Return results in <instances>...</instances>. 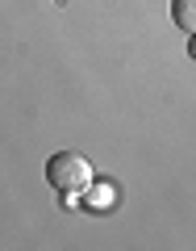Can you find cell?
I'll use <instances>...</instances> for the list:
<instances>
[{"label": "cell", "mask_w": 196, "mask_h": 251, "mask_svg": "<svg viewBox=\"0 0 196 251\" xmlns=\"http://www.w3.org/2000/svg\"><path fill=\"white\" fill-rule=\"evenodd\" d=\"M188 59L196 63V34H192V42H188Z\"/></svg>", "instance_id": "obj_4"}, {"label": "cell", "mask_w": 196, "mask_h": 251, "mask_svg": "<svg viewBox=\"0 0 196 251\" xmlns=\"http://www.w3.org/2000/svg\"><path fill=\"white\" fill-rule=\"evenodd\" d=\"M84 193H88V205L92 209H100V205H113V197H117V193H113V188H96V184H88V188H84Z\"/></svg>", "instance_id": "obj_3"}, {"label": "cell", "mask_w": 196, "mask_h": 251, "mask_svg": "<svg viewBox=\"0 0 196 251\" xmlns=\"http://www.w3.org/2000/svg\"><path fill=\"white\" fill-rule=\"evenodd\" d=\"M92 163L84 159L80 151H59L50 155V163H46V180H50L59 193H84V188L92 184Z\"/></svg>", "instance_id": "obj_1"}, {"label": "cell", "mask_w": 196, "mask_h": 251, "mask_svg": "<svg viewBox=\"0 0 196 251\" xmlns=\"http://www.w3.org/2000/svg\"><path fill=\"white\" fill-rule=\"evenodd\" d=\"M171 21L184 34H196V0H171Z\"/></svg>", "instance_id": "obj_2"}]
</instances>
